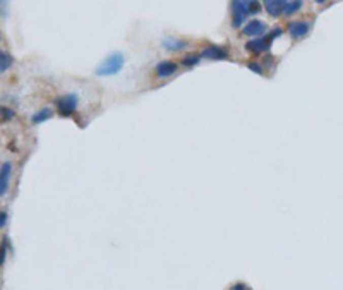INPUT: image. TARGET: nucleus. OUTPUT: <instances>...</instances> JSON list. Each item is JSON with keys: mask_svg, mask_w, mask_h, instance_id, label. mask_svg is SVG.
Instances as JSON below:
<instances>
[{"mask_svg": "<svg viewBox=\"0 0 343 290\" xmlns=\"http://www.w3.org/2000/svg\"><path fill=\"white\" fill-rule=\"evenodd\" d=\"M259 0H232L230 2V24L233 29H238L249 16L259 14Z\"/></svg>", "mask_w": 343, "mask_h": 290, "instance_id": "obj_1", "label": "nucleus"}, {"mask_svg": "<svg viewBox=\"0 0 343 290\" xmlns=\"http://www.w3.org/2000/svg\"><path fill=\"white\" fill-rule=\"evenodd\" d=\"M125 66V55L122 52H114L108 57L103 58V62L94 69V74L98 78H110V76H117L124 69Z\"/></svg>", "mask_w": 343, "mask_h": 290, "instance_id": "obj_2", "label": "nucleus"}, {"mask_svg": "<svg viewBox=\"0 0 343 290\" xmlns=\"http://www.w3.org/2000/svg\"><path fill=\"white\" fill-rule=\"evenodd\" d=\"M55 110L60 117H74L79 110V96L76 93H65L55 98Z\"/></svg>", "mask_w": 343, "mask_h": 290, "instance_id": "obj_3", "label": "nucleus"}, {"mask_svg": "<svg viewBox=\"0 0 343 290\" xmlns=\"http://www.w3.org/2000/svg\"><path fill=\"white\" fill-rule=\"evenodd\" d=\"M269 31L268 24L261 19H251L249 22H246L242 28V35L247 36V38L254 40V38H261Z\"/></svg>", "mask_w": 343, "mask_h": 290, "instance_id": "obj_4", "label": "nucleus"}, {"mask_svg": "<svg viewBox=\"0 0 343 290\" xmlns=\"http://www.w3.org/2000/svg\"><path fill=\"white\" fill-rule=\"evenodd\" d=\"M201 58H208V60H228L230 52L228 48L222 47V45H208L201 50Z\"/></svg>", "mask_w": 343, "mask_h": 290, "instance_id": "obj_5", "label": "nucleus"}, {"mask_svg": "<svg viewBox=\"0 0 343 290\" xmlns=\"http://www.w3.org/2000/svg\"><path fill=\"white\" fill-rule=\"evenodd\" d=\"M271 38H269L268 35L261 36V38H254V40H249V42L246 43V50L252 55H261V53L268 52L269 47H271Z\"/></svg>", "mask_w": 343, "mask_h": 290, "instance_id": "obj_6", "label": "nucleus"}, {"mask_svg": "<svg viewBox=\"0 0 343 290\" xmlns=\"http://www.w3.org/2000/svg\"><path fill=\"white\" fill-rule=\"evenodd\" d=\"M179 72V64L175 60H161L155 66V76L158 79L174 78Z\"/></svg>", "mask_w": 343, "mask_h": 290, "instance_id": "obj_7", "label": "nucleus"}, {"mask_svg": "<svg viewBox=\"0 0 343 290\" xmlns=\"http://www.w3.org/2000/svg\"><path fill=\"white\" fill-rule=\"evenodd\" d=\"M309 31H311V22L302 21V19L292 21L290 24L287 26V33L290 35L292 40H302V38H305V36L309 35Z\"/></svg>", "mask_w": 343, "mask_h": 290, "instance_id": "obj_8", "label": "nucleus"}, {"mask_svg": "<svg viewBox=\"0 0 343 290\" xmlns=\"http://www.w3.org/2000/svg\"><path fill=\"white\" fill-rule=\"evenodd\" d=\"M288 0H263V7L266 11V14L269 17H282L285 14V9H287Z\"/></svg>", "mask_w": 343, "mask_h": 290, "instance_id": "obj_9", "label": "nucleus"}, {"mask_svg": "<svg viewBox=\"0 0 343 290\" xmlns=\"http://www.w3.org/2000/svg\"><path fill=\"white\" fill-rule=\"evenodd\" d=\"M11 177H12V163L4 162L2 165H0V198H4L7 194Z\"/></svg>", "mask_w": 343, "mask_h": 290, "instance_id": "obj_10", "label": "nucleus"}, {"mask_svg": "<svg viewBox=\"0 0 343 290\" xmlns=\"http://www.w3.org/2000/svg\"><path fill=\"white\" fill-rule=\"evenodd\" d=\"M161 47H163L166 52H182V50H186L189 47L187 40H182V38H175V36H165L163 40H161Z\"/></svg>", "mask_w": 343, "mask_h": 290, "instance_id": "obj_11", "label": "nucleus"}, {"mask_svg": "<svg viewBox=\"0 0 343 290\" xmlns=\"http://www.w3.org/2000/svg\"><path fill=\"white\" fill-rule=\"evenodd\" d=\"M53 115H55V108L42 107L38 112H35L33 115H31V122H33V124H43V122H47L48 119H52Z\"/></svg>", "mask_w": 343, "mask_h": 290, "instance_id": "obj_12", "label": "nucleus"}, {"mask_svg": "<svg viewBox=\"0 0 343 290\" xmlns=\"http://www.w3.org/2000/svg\"><path fill=\"white\" fill-rule=\"evenodd\" d=\"M14 64V58L9 55L7 52H4V50H0V74H4V72H7L9 69Z\"/></svg>", "mask_w": 343, "mask_h": 290, "instance_id": "obj_13", "label": "nucleus"}, {"mask_svg": "<svg viewBox=\"0 0 343 290\" xmlns=\"http://www.w3.org/2000/svg\"><path fill=\"white\" fill-rule=\"evenodd\" d=\"M302 6H304V0H288L287 9H285V14H283V16H288V17L295 16L297 12H299L300 9H302Z\"/></svg>", "mask_w": 343, "mask_h": 290, "instance_id": "obj_14", "label": "nucleus"}, {"mask_svg": "<svg viewBox=\"0 0 343 290\" xmlns=\"http://www.w3.org/2000/svg\"><path fill=\"white\" fill-rule=\"evenodd\" d=\"M199 60H201V53H186V57L180 60V64L187 67V69H191V67H196L199 64Z\"/></svg>", "mask_w": 343, "mask_h": 290, "instance_id": "obj_15", "label": "nucleus"}, {"mask_svg": "<svg viewBox=\"0 0 343 290\" xmlns=\"http://www.w3.org/2000/svg\"><path fill=\"white\" fill-rule=\"evenodd\" d=\"M225 290H254L251 287L247 282H244V280H233L232 283H228Z\"/></svg>", "mask_w": 343, "mask_h": 290, "instance_id": "obj_16", "label": "nucleus"}, {"mask_svg": "<svg viewBox=\"0 0 343 290\" xmlns=\"http://www.w3.org/2000/svg\"><path fill=\"white\" fill-rule=\"evenodd\" d=\"M14 110L12 108H7V107H0V120L2 122H7L11 119H14Z\"/></svg>", "mask_w": 343, "mask_h": 290, "instance_id": "obj_17", "label": "nucleus"}, {"mask_svg": "<svg viewBox=\"0 0 343 290\" xmlns=\"http://www.w3.org/2000/svg\"><path fill=\"white\" fill-rule=\"evenodd\" d=\"M6 260H7V237L0 242V268L4 266Z\"/></svg>", "mask_w": 343, "mask_h": 290, "instance_id": "obj_18", "label": "nucleus"}, {"mask_svg": "<svg viewBox=\"0 0 343 290\" xmlns=\"http://www.w3.org/2000/svg\"><path fill=\"white\" fill-rule=\"evenodd\" d=\"M247 67H249V71L256 72V74H259V76H263V74H264V69H263V66H261L259 62H256V60H251V62H247Z\"/></svg>", "mask_w": 343, "mask_h": 290, "instance_id": "obj_19", "label": "nucleus"}, {"mask_svg": "<svg viewBox=\"0 0 343 290\" xmlns=\"http://www.w3.org/2000/svg\"><path fill=\"white\" fill-rule=\"evenodd\" d=\"M7 223V213L6 211H0V229H4Z\"/></svg>", "mask_w": 343, "mask_h": 290, "instance_id": "obj_20", "label": "nucleus"}, {"mask_svg": "<svg viewBox=\"0 0 343 290\" xmlns=\"http://www.w3.org/2000/svg\"><path fill=\"white\" fill-rule=\"evenodd\" d=\"M314 2H316V4H324V2H326V0H314Z\"/></svg>", "mask_w": 343, "mask_h": 290, "instance_id": "obj_21", "label": "nucleus"}, {"mask_svg": "<svg viewBox=\"0 0 343 290\" xmlns=\"http://www.w3.org/2000/svg\"><path fill=\"white\" fill-rule=\"evenodd\" d=\"M0 38H2V36H0Z\"/></svg>", "mask_w": 343, "mask_h": 290, "instance_id": "obj_22", "label": "nucleus"}, {"mask_svg": "<svg viewBox=\"0 0 343 290\" xmlns=\"http://www.w3.org/2000/svg\"><path fill=\"white\" fill-rule=\"evenodd\" d=\"M0 2H2V0H0Z\"/></svg>", "mask_w": 343, "mask_h": 290, "instance_id": "obj_23", "label": "nucleus"}]
</instances>
